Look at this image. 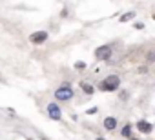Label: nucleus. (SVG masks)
I'll use <instances>...</instances> for the list:
<instances>
[{
	"label": "nucleus",
	"instance_id": "f257e3e1",
	"mask_svg": "<svg viewBox=\"0 0 155 140\" xmlns=\"http://www.w3.org/2000/svg\"><path fill=\"white\" fill-rule=\"evenodd\" d=\"M119 84H120V78H119L117 75H110V77H106V78L99 84V89H101V91H115V89L119 88Z\"/></svg>",
	"mask_w": 155,
	"mask_h": 140
},
{
	"label": "nucleus",
	"instance_id": "f03ea898",
	"mask_svg": "<svg viewBox=\"0 0 155 140\" xmlns=\"http://www.w3.org/2000/svg\"><path fill=\"white\" fill-rule=\"evenodd\" d=\"M55 97H57V100H69L73 97V89L69 86H62L55 91Z\"/></svg>",
	"mask_w": 155,
	"mask_h": 140
},
{
	"label": "nucleus",
	"instance_id": "7ed1b4c3",
	"mask_svg": "<svg viewBox=\"0 0 155 140\" xmlns=\"http://www.w3.org/2000/svg\"><path fill=\"white\" fill-rule=\"evenodd\" d=\"M95 56H97L99 60H108V58L111 56V47H110V46H102V47H99V49L95 51Z\"/></svg>",
	"mask_w": 155,
	"mask_h": 140
},
{
	"label": "nucleus",
	"instance_id": "20e7f679",
	"mask_svg": "<svg viewBox=\"0 0 155 140\" xmlns=\"http://www.w3.org/2000/svg\"><path fill=\"white\" fill-rule=\"evenodd\" d=\"M29 40H31L33 44H42V42L48 40V33H46V31H37V33H33V35L29 37Z\"/></svg>",
	"mask_w": 155,
	"mask_h": 140
},
{
	"label": "nucleus",
	"instance_id": "39448f33",
	"mask_svg": "<svg viewBox=\"0 0 155 140\" xmlns=\"http://www.w3.org/2000/svg\"><path fill=\"white\" fill-rule=\"evenodd\" d=\"M48 113H49V116H51L53 120H60V116H62L60 107H58L57 104H49V106H48Z\"/></svg>",
	"mask_w": 155,
	"mask_h": 140
},
{
	"label": "nucleus",
	"instance_id": "423d86ee",
	"mask_svg": "<svg viewBox=\"0 0 155 140\" xmlns=\"http://www.w3.org/2000/svg\"><path fill=\"white\" fill-rule=\"evenodd\" d=\"M137 129L140 131V133H151V124H148V122H144V120H139L137 122Z\"/></svg>",
	"mask_w": 155,
	"mask_h": 140
},
{
	"label": "nucleus",
	"instance_id": "0eeeda50",
	"mask_svg": "<svg viewBox=\"0 0 155 140\" xmlns=\"http://www.w3.org/2000/svg\"><path fill=\"white\" fill-rule=\"evenodd\" d=\"M104 127H106V129H110V131H111V129H115V127H117V120H115L113 116H108V118L104 120Z\"/></svg>",
	"mask_w": 155,
	"mask_h": 140
},
{
	"label": "nucleus",
	"instance_id": "6e6552de",
	"mask_svg": "<svg viewBox=\"0 0 155 140\" xmlns=\"http://www.w3.org/2000/svg\"><path fill=\"white\" fill-rule=\"evenodd\" d=\"M130 133H131V126L128 124V126H124V127H122V136H126V138H130V136H131Z\"/></svg>",
	"mask_w": 155,
	"mask_h": 140
},
{
	"label": "nucleus",
	"instance_id": "1a4fd4ad",
	"mask_svg": "<svg viewBox=\"0 0 155 140\" xmlns=\"http://www.w3.org/2000/svg\"><path fill=\"white\" fill-rule=\"evenodd\" d=\"M81 88H82V89H84L88 95H91V93H93V88H91L90 84H86V82H82V84H81Z\"/></svg>",
	"mask_w": 155,
	"mask_h": 140
},
{
	"label": "nucleus",
	"instance_id": "9d476101",
	"mask_svg": "<svg viewBox=\"0 0 155 140\" xmlns=\"http://www.w3.org/2000/svg\"><path fill=\"white\" fill-rule=\"evenodd\" d=\"M133 17H135V13H126V15L120 18V22H128V20H131Z\"/></svg>",
	"mask_w": 155,
	"mask_h": 140
},
{
	"label": "nucleus",
	"instance_id": "9b49d317",
	"mask_svg": "<svg viewBox=\"0 0 155 140\" xmlns=\"http://www.w3.org/2000/svg\"><path fill=\"white\" fill-rule=\"evenodd\" d=\"M131 140H137V138H131Z\"/></svg>",
	"mask_w": 155,
	"mask_h": 140
}]
</instances>
